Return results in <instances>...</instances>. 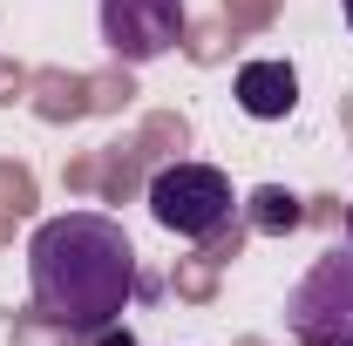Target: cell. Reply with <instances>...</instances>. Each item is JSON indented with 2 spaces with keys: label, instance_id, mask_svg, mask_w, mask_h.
<instances>
[{
  "label": "cell",
  "instance_id": "cell-1",
  "mask_svg": "<svg viewBox=\"0 0 353 346\" xmlns=\"http://www.w3.org/2000/svg\"><path fill=\"white\" fill-rule=\"evenodd\" d=\"M28 292L34 312L61 333H109L136 299V245L116 217L61 211L28 238Z\"/></svg>",
  "mask_w": 353,
  "mask_h": 346
},
{
  "label": "cell",
  "instance_id": "cell-2",
  "mask_svg": "<svg viewBox=\"0 0 353 346\" xmlns=\"http://www.w3.org/2000/svg\"><path fill=\"white\" fill-rule=\"evenodd\" d=\"M238 211V190L218 163H163L150 176V217L183 238V245H211Z\"/></svg>",
  "mask_w": 353,
  "mask_h": 346
},
{
  "label": "cell",
  "instance_id": "cell-3",
  "mask_svg": "<svg viewBox=\"0 0 353 346\" xmlns=\"http://www.w3.org/2000/svg\"><path fill=\"white\" fill-rule=\"evenodd\" d=\"M285 333L299 346H353V245H333L285 292Z\"/></svg>",
  "mask_w": 353,
  "mask_h": 346
},
{
  "label": "cell",
  "instance_id": "cell-4",
  "mask_svg": "<svg viewBox=\"0 0 353 346\" xmlns=\"http://www.w3.org/2000/svg\"><path fill=\"white\" fill-rule=\"evenodd\" d=\"M102 48L116 54V61H163L176 41H183V28H190V14H183V0H102Z\"/></svg>",
  "mask_w": 353,
  "mask_h": 346
},
{
  "label": "cell",
  "instance_id": "cell-5",
  "mask_svg": "<svg viewBox=\"0 0 353 346\" xmlns=\"http://www.w3.org/2000/svg\"><path fill=\"white\" fill-rule=\"evenodd\" d=\"M231 95H238V109H245L252 123H285V116L299 109V68L279 61V54H259V61L238 68Z\"/></svg>",
  "mask_w": 353,
  "mask_h": 346
},
{
  "label": "cell",
  "instance_id": "cell-6",
  "mask_svg": "<svg viewBox=\"0 0 353 346\" xmlns=\"http://www.w3.org/2000/svg\"><path fill=\"white\" fill-rule=\"evenodd\" d=\"M245 217H252V231H265V238H285V231H299V224H306V204H299L292 190L265 183V190L245 197Z\"/></svg>",
  "mask_w": 353,
  "mask_h": 346
},
{
  "label": "cell",
  "instance_id": "cell-7",
  "mask_svg": "<svg viewBox=\"0 0 353 346\" xmlns=\"http://www.w3.org/2000/svg\"><path fill=\"white\" fill-rule=\"evenodd\" d=\"M347 245H353V204H347Z\"/></svg>",
  "mask_w": 353,
  "mask_h": 346
},
{
  "label": "cell",
  "instance_id": "cell-8",
  "mask_svg": "<svg viewBox=\"0 0 353 346\" xmlns=\"http://www.w3.org/2000/svg\"><path fill=\"white\" fill-rule=\"evenodd\" d=\"M340 7H347V28H353V0H340Z\"/></svg>",
  "mask_w": 353,
  "mask_h": 346
}]
</instances>
